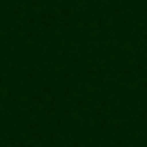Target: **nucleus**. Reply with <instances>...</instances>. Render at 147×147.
Here are the masks:
<instances>
[]
</instances>
